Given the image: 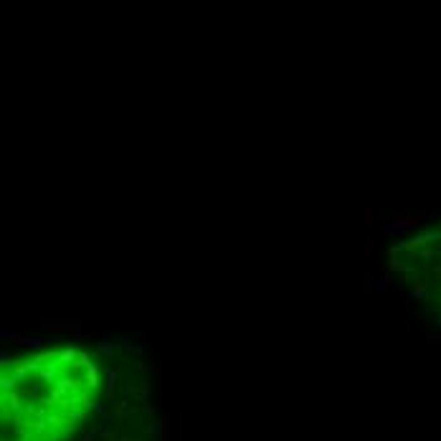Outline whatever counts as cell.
I'll use <instances>...</instances> for the list:
<instances>
[{
    "label": "cell",
    "mask_w": 441,
    "mask_h": 441,
    "mask_svg": "<svg viewBox=\"0 0 441 441\" xmlns=\"http://www.w3.org/2000/svg\"><path fill=\"white\" fill-rule=\"evenodd\" d=\"M102 373L84 350H38L3 365V441H69L94 408Z\"/></svg>",
    "instance_id": "cell-1"
},
{
    "label": "cell",
    "mask_w": 441,
    "mask_h": 441,
    "mask_svg": "<svg viewBox=\"0 0 441 441\" xmlns=\"http://www.w3.org/2000/svg\"><path fill=\"white\" fill-rule=\"evenodd\" d=\"M373 249H375V241H373V238H368V249H365V251H368V259H370V254H373Z\"/></svg>",
    "instance_id": "cell-2"
},
{
    "label": "cell",
    "mask_w": 441,
    "mask_h": 441,
    "mask_svg": "<svg viewBox=\"0 0 441 441\" xmlns=\"http://www.w3.org/2000/svg\"><path fill=\"white\" fill-rule=\"evenodd\" d=\"M365 223H368V226L373 223V211H365Z\"/></svg>",
    "instance_id": "cell-3"
}]
</instances>
